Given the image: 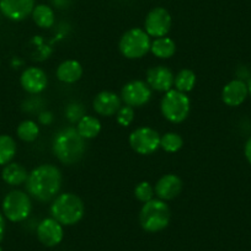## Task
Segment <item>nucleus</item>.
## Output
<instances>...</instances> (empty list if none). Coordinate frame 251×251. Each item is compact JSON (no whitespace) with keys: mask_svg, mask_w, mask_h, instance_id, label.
I'll list each match as a JSON object with an SVG mask.
<instances>
[{"mask_svg":"<svg viewBox=\"0 0 251 251\" xmlns=\"http://www.w3.org/2000/svg\"><path fill=\"white\" fill-rule=\"evenodd\" d=\"M62 173L53 164H42L28 174L26 188L30 196L40 202L54 199L62 187Z\"/></svg>","mask_w":251,"mask_h":251,"instance_id":"1","label":"nucleus"},{"mask_svg":"<svg viewBox=\"0 0 251 251\" xmlns=\"http://www.w3.org/2000/svg\"><path fill=\"white\" fill-rule=\"evenodd\" d=\"M52 151L60 163L73 165L79 163L85 154V139L79 134L75 127H66L55 133Z\"/></svg>","mask_w":251,"mask_h":251,"instance_id":"2","label":"nucleus"},{"mask_svg":"<svg viewBox=\"0 0 251 251\" xmlns=\"http://www.w3.org/2000/svg\"><path fill=\"white\" fill-rule=\"evenodd\" d=\"M52 218L59 222L62 226H71L79 223L85 214V206L79 196L66 192L55 197L50 206Z\"/></svg>","mask_w":251,"mask_h":251,"instance_id":"3","label":"nucleus"},{"mask_svg":"<svg viewBox=\"0 0 251 251\" xmlns=\"http://www.w3.org/2000/svg\"><path fill=\"white\" fill-rule=\"evenodd\" d=\"M171 212L165 201L153 199L143 204L139 212V223L147 233H159L168 228Z\"/></svg>","mask_w":251,"mask_h":251,"instance_id":"4","label":"nucleus"},{"mask_svg":"<svg viewBox=\"0 0 251 251\" xmlns=\"http://www.w3.org/2000/svg\"><path fill=\"white\" fill-rule=\"evenodd\" d=\"M160 110L169 122L181 123L190 115L191 101L185 93L171 89L161 99Z\"/></svg>","mask_w":251,"mask_h":251,"instance_id":"5","label":"nucleus"},{"mask_svg":"<svg viewBox=\"0 0 251 251\" xmlns=\"http://www.w3.org/2000/svg\"><path fill=\"white\" fill-rule=\"evenodd\" d=\"M151 36L143 28L134 27L123 33L118 47L123 57L128 59H139L151 50Z\"/></svg>","mask_w":251,"mask_h":251,"instance_id":"6","label":"nucleus"},{"mask_svg":"<svg viewBox=\"0 0 251 251\" xmlns=\"http://www.w3.org/2000/svg\"><path fill=\"white\" fill-rule=\"evenodd\" d=\"M31 211H32L31 199L25 192L14 190L4 197L3 213L10 222L19 223L25 221L30 216Z\"/></svg>","mask_w":251,"mask_h":251,"instance_id":"7","label":"nucleus"},{"mask_svg":"<svg viewBox=\"0 0 251 251\" xmlns=\"http://www.w3.org/2000/svg\"><path fill=\"white\" fill-rule=\"evenodd\" d=\"M160 134L151 127H139L129 136V144L136 153L151 155L160 148Z\"/></svg>","mask_w":251,"mask_h":251,"instance_id":"8","label":"nucleus"},{"mask_svg":"<svg viewBox=\"0 0 251 251\" xmlns=\"http://www.w3.org/2000/svg\"><path fill=\"white\" fill-rule=\"evenodd\" d=\"M171 25H173V20H171V15L165 8H158L151 9L146 16L144 20V31L148 33L151 37L159 38L165 37L170 31Z\"/></svg>","mask_w":251,"mask_h":251,"instance_id":"9","label":"nucleus"},{"mask_svg":"<svg viewBox=\"0 0 251 251\" xmlns=\"http://www.w3.org/2000/svg\"><path fill=\"white\" fill-rule=\"evenodd\" d=\"M151 99V89L143 80H132L121 90V100L131 107H142Z\"/></svg>","mask_w":251,"mask_h":251,"instance_id":"10","label":"nucleus"},{"mask_svg":"<svg viewBox=\"0 0 251 251\" xmlns=\"http://www.w3.org/2000/svg\"><path fill=\"white\" fill-rule=\"evenodd\" d=\"M37 238L42 245L54 248L62 243L64 238L63 226L54 218H46L37 226Z\"/></svg>","mask_w":251,"mask_h":251,"instance_id":"11","label":"nucleus"},{"mask_svg":"<svg viewBox=\"0 0 251 251\" xmlns=\"http://www.w3.org/2000/svg\"><path fill=\"white\" fill-rule=\"evenodd\" d=\"M35 6V0H0V13L16 23L28 18Z\"/></svg>","mask_w":251,"mask_h":251,"instance_id":"12","label":"nucleus"},{"mask_svg":"<svg viewBox=\"0 0 251 251\" xmlns=\"http://www.w3.org/2000/svg\"><path fill=\"white\" fill-rule=\"evenodd\" d=\"M20 83L24 90L31 95L42 93L48 84L47 74L38 67H30L25 69L20 76Z\"/></svg>","mask_w":251,"mask_h":251,"instance_id":"13","label":"nucleus"},{"mask_svg":"<svg viewBox=\"0 0 251 251\" xmlns=\"http://www.w3.org/2000/svg\"><path fill=\"white\" fill-rule=\"evenodd\" d=\"M175 81L173 72L165 66L151 67L147 72V84L151 86V90L168 93L171 90Z\"/></svg>","mask_w":251,"mask_h":251,"instance_id":"14","label":"nucleus"},{"mask_svg":"<svg viewBox=\"0 0 251 251\" xmlns=\"http://www.w3.org/2000/svg\"><path fill=\"white\" fill-rule=\"evenodd\" d=\"M248 96V84L240 79H234L229 81L222 90V100L226 106H230V107H238L243 105Z\"/></svg>","mask_w":251,"mask_h":251,"instance_id":"15","label":"nucleus"},{"mask_svg":"<svg viewBox=\"0 0 251 251\" xmlns=\"http://www.w3.org/2000/svg\"><path fill=\"white\" fill-rule=\"evenodd\" d=\"M155 195L159 200L170 201L176 199L182 191V181L175 174H168L161 176L154 187Z\"/></svg>","mask_w":251,"mask_h":251,"instance_id":"16","label":"nucleus"},{"mask_svg":"<svg viewBox=\"0 0 251 251\" xmlns=\"http://www.w3.org/2000/svg\"><path fill=\"white\" fill-rule=\"evenodd\" d=\"M121 102L122 100L117 94L112 93V91H101L94 99L93 107L98 115L111 117L120 110L122 106Z\"/></svg>","mask_w":251,"mask_h":251,"instance_id":"17","label":"nucleus"},{"mask_svg":"<svg viewBox=\"0 0 251 251\" xmlns=\"http://www.w3.org/2000/svg\"><path fill=\"white\" fill-rule=\"evenodd\" d=\"M58 80L64 84H74L83 76V67L75 59H68L62 62L57 68Z\"/></svg>","mask_w":251,"mask_h":251,"instance_id":"18","label":"nucleus"},{"mask_svg":"<svg viewBox=\"0 0 251 251\" xmlns=\"http://www.w3.org/2000/svg\"><path fill=\"white\" fill-rule=\"evenodd\" d=\"M1 177L8 185L19 186L26 183L28 177V173L23 165L18 163H9L8 165L4 166Z\"/></svg>","mask_w":251,"mask_h":251,"instance_id":"19","label":"nucleus"},{"mask_svg":"<svg viewBox=\"0 0 251 251\" xmlns=\"http://www.w3.org/2000/svg\"><path fill=\"white\" fill-rule=\"evenodd\" d=\"M151 52L160 59H169L176 52V43L170 37H159L151 42Z\"/></svg>","mask_w":251,"mask_h":251,"instance_id":"20","label":"nucleus"},{"mask_svg":"<svg viewBox=\"0 0 251 251\" xmlns=\"http://www.w3.org/2000/svg\"><path fill=\"white\" fill-rule=\"evenodd\" d=\"M76 129L84 139L96 138L101 132V122L99 121V118L94 117V116L85 115L78 122Z\"/></svg>","mask_w":251,"mask_h":251,"instance_id":"21","label":"nucleus"},{"mask_svg":"<svg viewBox=\"0 0 251 251\" xmlns=\"http://www.w3.org/2000/svg\"><path fill=\"white\" fill-rule=\"evenodd\" d=\"M31 15H32L33 23L41 28H50L55 23L54 11L46 4L36 5Z\"/></svg>","mask_w":251,"mask_h":251,"instance_id":"22","label":"nucleus"},{"mask_svg":"<svg viewBox=\"0 0 251 251\" xmlns=\"http://www.w3.org/2000/svg\"><path fill=\"white\" fill-rule=\"evenodd\" d=\"M174 85H175L176 90L185 94L188 93L196 85V74L191 69H182L176 74Z\"/></svg>","mask_w":251,"mask_h":251,"instance_id":"23","label":"nucleus"},{"mask_svg":"<svg viewBox=\"0 0 251 251\" xmlns=\"http://www.w3.org/2000/svg\"><path fill=\"white\" fill-rule=\"evenodd\" d=\"M16 154V143L8 134H0V165H8Z\"/></svg>","mask_w":251,"mask_h":251,"instance_id":"24","label":"nucleus"},{"mask_svg":"<svg viewBox=\"0 0 251 251\" xmlns=\"http://www.w3.org/2000/svg\"><path fill=\"white\" fill-rule=\"evenodd\" d=\"M18 137L24 142H33L37 139L40 134V127L37 123L32 120H26L19 125L18 127Z\"/></svg>","mask_w":251,"mask_h":251,"instance_id":"25","label":"nucleus"},{"mask_svg":"<svg viewBox=\"0 0 251 251\" xmlns=\"http://www.w3.org/2000/svg\"><path fill=\"white\" fill-rule=\"evenodd\" d=\"M183 146L182 137L175 132H168L160 138V148L166 153H176Z\"/></svg>","mask_w":251,"mask_h":251,"instance_id":"26","label":"nucleus"},{"mask_svg":"<svg viewBox=\"0 0 251 251\" xmlns=\"http://www.w3.org/2000/svg\"><path fill=\"white\" fill-rule=\"evenodd\" d=\"M154 194H155L154 187L148 182V181H142V182H139L138 185L136 186V188H134V196H136V199L138 200V201L143 202V203H147V202H149L151 200H153Z\"/></svg>","mask_w":251,"mask_h":251,"instance_id":"27","label":"nucleus"},{"mask_svg":"<svg viewBox=\"0 0 251 251\" xmlns=\"http://www.w3.org/2000/svg\"><path fill=\"white\" fill-rule=\"evenodd\" d=\"M85 116V107L81 102H71L66 107V117L68 118L69 122L78 123L81 118Z\"/></svg>","mask_w":251,"mask_h":251,"instance_id":"28","label":"nucleus"},{"mask_svg":"<svg viewBox=\"0 0 251 251\" xmlns=\"http://www.w3.org/2000/svg\"><path fill=\"white\" fill-rule=\"evenodd\" d=\"M116 118H117L118 125L123 126V127H128L134 120V108L127 105L121 106V108L116 113Z\"/></svg>","mask_w":251,"mask_h":251,"instance_id":"29","label":"nucleus"},{"mask_svg":"<svg viewBox=\"0 0 251 251\" xmlns=\"http://www.w3.org/2000/svg\"><path fill=\"white\" fill-rule=\"evenodd\" d=\"M42 106H43V101L41 100L38 96L33 95L32 98L27 99V100L24 102L23 108L24 111H26V112H37Z\"/></svg>","mask_w":251,"mask_h":251,"instance_id":"30","label":"nucleus"},{"mask_svg":"<svg viewBox=\"0 0 251 251\" xmlns=\"http://www.w3.org/2000/svg\"><path fill=\"white\" fill-rule=\"evenodd\" d=\"M53 121H54V116L50 111H43V112H40L38 115V122L43 126H50L52 125Z\"/></svg>","mask_w":251,"mask_h":251,"instance_id":"31","label":"nucleus"},{"mask_svg":"<svg viewBox=\"0 0 251 251\" xmlns=\"http://www.w3.org/2000/svg\"><path fill=\"white\" fill-rule=\"evenodd\" d=\"M52 4L54 8L64 10V9H68L71 6L72 0H52Z\"/></svg>","mask_w":251,"mask_h":251,"instance_id":"32","label":"nucleus"},{"mask_svg":"<svg viewBox=\"0 0 251 251\" xmlns=\"http://www.w3.org/2000/svg\"><path fill=\"white\" fill-rule=\"evenodd\" d=\"M244 154H245V158L248 160V163L251 165V137L246 141L245 147H244Z\"/></svg>","mask_w":251,"mask_h":251,"instance_id":"33","label":"nucleus"},{"mask_svg":"<svg viewBox=\"0 0 251 251\" xmlns=\"http://www.w3.org/2000/svg\"><path fill=\"white\" fill-rule=\"evenodd\" d=\"M4 235H5V219L3 214L0 213V241L3 240Z\"/></svg>","mask_w":251,"mask_h":251,"instance_id":"34","label":"nucleus"},{"mask_svg":"<svg viewBox=\"0 0 251 251\" xmlns=\"http://www.w3.org/2000/svg\"><path fill=\"white\" fill-rule=\"evenodd\" d=\"M248 90H249V96H250L251 98V76L250 78H249V80H248Z\"/></svg>","mask_w":251,"mask_h":251,"instance_id":"35","label":"nucleus"},{"mask_svg":"<svg viewBox=\"0 0 251 251\" xmlns=\"http://www.w3.org/2000/svg\"><path fill=\"white\" fill-rule=\"evenodd\" d=\"M0 251H3V249H1V248H0Z\"/></svg>","mask_w":251,"mask_h":251,"instance_id":"36","label":"nucleus"}]
</instances>
